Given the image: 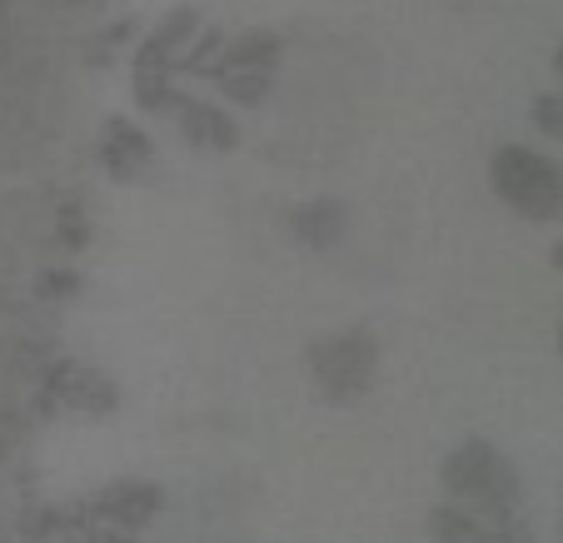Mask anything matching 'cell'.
Returning <instances> with one entry per match:
<instances>
[{
  "label": "cell",
  "instance_id": "6da1fadb",
  "mask_svg": "<svg viewBox=\"0 0 563 543\" xmlns=\"http://www.w3.org/2000/svg\"><path fill=\"white\" fill-rule=\"evenodd\" d=\"M444 484L459 499L474 503V509H484L489 519H504L514 509V499H519V479H514V469L499 458V448H489V444L459 448L444 464Z\"/></svg>",
  "mask_w": 563,
  "mask_h": 543
},
{
  "label": "cell",
  "instance_id": "7a4b0ae2",
  "mask_svg": "<svg viewBox=\"0 0 563 543\" xmlns=\"http://www.w3.org/2000/svg\"><path fill=\"white\" fill-rule=\"evenodd\" d=\"M494 180H499V195L523 210L529 220H553L563 204V180L553 165H543L529 149H504L499 165H494Z\"/></svg>",
  "mask_w": 563,
  "mask_h": 543
},
{
  "label": "cell",
  "instance_id": "3957f363",
  "mask_svg": "<svg viewBox=\"0 0 563 543\" xmlns=\"http://www.w3.org/2000/svg\"><path fill=\"white\" fill-rule=\"evenodd\" d=\"M374 340L364 330L350 334H334V340H319L309 350V364H314V384L324 389V399H350L360 389H369V374H374Z\"/></svg>",
  "mask_w": 563,
  "mask_h": 543
},
{
  "label": "cell",
  "instance_id": "277c9868",
  "mask_svg": "<svg viewBox=\"0 0 563 543\" xmlns=\"http://www.w3.org/2000/svg\"><path fill=\"white\" fill-rule=\"evenodd\" d=\"M155 509H159V489L155 484H140V479L110 484V489L100 494V513H106L110 523H120V529H140L145 519H155Z\"/></svg>",
  "mask_w": 563,
  "mask_h": 543
},
{
  "label": "cell",
  "instance_id": "5b68a950",
  "mask_svg": "<svg viewBox=\"0 0 563 543\" xmlns=\"http://www.w3.org/2000/svg\"><path fill=\"white\" fill-rule=\"evenodd\" d=\"M295 235L314 250H330L334 240L344 235V210L334 200H314V204H299L295 210Z\"/></svg>",
  "mask_w": 563,
  "mask_h": 543
},
{
  "label": "cell",
  "instance_id": "8992f818",
  "mask_svg": "<svg viewBox=\"0 0 563 543\" xmlns=\"http://www.w3.org/2000/svg\"><path fill=\"white\" fill-rule=\"evenodd\" d=\"M106 135H110L106 140V165L120 175V180H135V175L150 165L145 135H140V130H130V125H110Z\"/></svg>",
  "mask_w": 563,
  "mask_h": 543
},
{
  "label": "cell",
  "instance_id": "52a82bcc",
  "mask_svg": "<svg viewBox=\"0 0 563 543\" xmlns=\"http://www.w3.org/2000/svg\"><path fill=\"white\" fill-rule=\"evenodd\" d=\"M429 533H434L439 543H489L484 523H478L468 509H454V503H444V509L429 513Z\"/></svg>",
  "mask_w": 563,
  "mask_h": 543
},
{
  "label": "cell",
  "instance_id": "ba28073f",
  "mask_svg": "<svg viewBox=\"0 0 563 543\" xmlns=\"http://www.w3.org/2000/svg\"><path fill=\"white\" fill-rule=\"evenodd\" d=\"M185 130H190L195 140H200L205 130H210V135H214V145H230V140H234L230 120H220V115H214V110H190V115H185Z\"/></svg>",
  "mask_w": 563,
  "mask_h": 543
},
{
  "label": "cell",
  "instance_id": "9c48e42d",
  "mask_svg": "<svg viewBox=\"0 0 563 543\" xmlns=\"http://www.w3.org/2000/svg\"><path fill=\"white\" fill-rule=\"evenodd\" d=\"M539 120H543V125H549V130H563V106L553 110V100H549V106L539 110Z\"/></svg>",
  "mask_w": 563,
  "mask_h": 543
},
{
  "label": "cell",
  "instance_id": "30bf717a",
  "mask_svg": "<svg viewBox=\"0 0 563 543\" xmlns=\"http://www.w3.org/2000/svg\"><path fill=\"white\" fill-rule=\"evenodd\" d=\"M86 543H135V539H125V533H90Z\"/></svg>",
  "mask_w": 563,
  "mask_h": 543
},
{
  "label": "cell",
  "instance_id": "8fae6325",
  "mask_svg": "<svg viewBox=\"0 0 563 543\" xmlns=\"http://www.w3.org/2000/svg\"><path fill=\"white\" fill-rule=\"evenodd\" d=\"M559 344H563V340H559Z\"/></svg>",
  "mask_w": 563,
  "mask_h": 543
}]
</instances>
